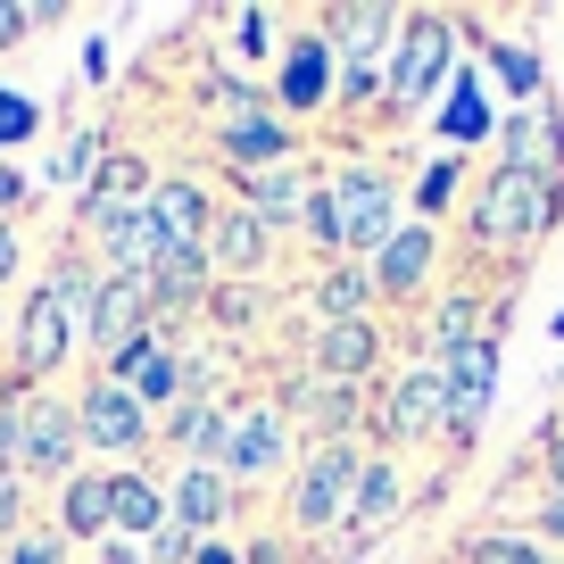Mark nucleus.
<instances>
[{"mask_svg": "<svg viewBox=\"0 0 564 564\" xmlns=\"http://www.w3.org/2000/svg\"><path fill=\"white\" fill-rule=\"evenodd\" d=\"M474 225H481L490 249H523L540 225H556V175H514V166H498Z\"/></svg>", "mask_w": 564, "mask_h": 564, "instance_id": "nucleus-1", "label": "nucleus"}, {"mask_svg": "<svg viewBox=\"0 0 564 564\" xmlns=\"http://www.w3.org/2000/svg\"><path fill=\"white\" fill-rule=\"evenodd\" d=\"M490 390H498V349H490V340H474V349L448 357V373H441V423H448V441H474V432H481Z\"/></svg>", "mask_w": 564, "mask_h": 564, "instance_id": "nucleus-2", "label": "nucleus"}, {"mask_svg": "<svg viewBox=\"0 0 564 564\" xmlns=\"http://www.w3.org/2000/svg\"><path fill=\"white\" fill-rule=\"evenodd\" d=\"M333 225H340V249H382L390 241V183L373 166H340L333 175Z\"/></svg>", "mask_w": 564, "mask_h": 564, "instance_id": "nucleus-3", "label": "nucleus"}, {"mask_svg": "<svg viewBox=\"0 0 564 564\" xmlns=\"http://www.w3.org/2000/svg\"><path fill=\"white\" fill-rule=\"evenodd\" d=\"M9 448H18L34 474H67V457H75V406L18 399V406H9Z\"/></svg>", "mask_w": 564, "mask_h": 564, "instance_id": "nucleus-4", "label": "nucleus"}, {"mask_svg": "<svg viewBox=\"0 0 564 564\" xmlns=\"http://www.w3.org/2000/svg\"><path fill=\"white\" fill-rule=\"evenodd\" d=\"M357 474H366V465H357V448L333 441V448H324V457L300 474V498H291V514H300L307 531L340 523V514H349V498H357Z\"/></svg>", "mask_w": 564, "mask_h": 564, "instance_id": "nucleus-5", "label": "nucleus"}, {"mask_svg": "<svg viewBox=\"0 0 564 564\" xmlns=\"http://www.w3.org/2000/svg\"><path fill=\"white\" fill-rule=\"evenodd\" d=\"M75 441H91V448H141L150 441V415H141V399L133 390H117V382H91L84 390V406H75Z\"/></svg>", "mask_w": 564, "mask_h": 564, "instance_id": "nucleus-6", "label": "nucleus"}, {"mask_svg": "<svg viewBox=\"0 0 564 564\" xmlns=\"http://www.w3.org/2000/svg\"><path fill=\"white\" fill-rule=\"evenodd\" d=\"M441 67H448V25L441 18H415V25H406V42H399V67H390V108H415Z\"/></svg>", "mask_w": 564, "mask_h": 564, "instance_id": "nucleus-7", "label": "nucleus"}, {"mask_svg": "<svg viewBox=\"0 0 564 564\" xmlns=\"http://www.w3.org/2000/svg\"><path fill=\"white\" fill-rule=\"evenodd\" d=\"M216 448H225V465L241 481H258L265 465L282 457V423L265 415V406H249V415H225V432H216Z\"/></svg>", "mask_w": 564, "mask_h": 564, "instance_id": "nucleus-8", "label": "nucleus"}, {"mask_svg": "<svg viewBox=\"0 0 564 564\" xmlns=\"http://www.w3.org/2000/svg\"><path fill=\"white\" fill-rule=\"evenodd\" d=\"M556 159H564L556 108H523V117L507 124V166H514V175H556Z\"/></svg>", "mask_w": 564, "mask_h": 564, "instance_id": "nucleus-9", "label": "nucleus"}, {"mask_svg": "<svg viewBox=\"0 0 564 564\" xmlns=\"http://www.w3.org/2000/svg\"><path fill=\"white\" fill-rule=\"evenodd\" d=\"M432 274V225H406V232H390L382 249H373V291H415V282Z\"/></svg>", "mask_w": 564, "mask_h": 564, "instance_id": "nucleus-10", "label": "nucleus"}, {"mask_svg": "<svg viewBox=\"0 0 564 564\" xmlns=\"http://www.w3.org/2000/svg\"><path fill=\"white\" fill-rule=\"evenodd\" d=\"M108 258H117L124 282H150V265L166 258V241H159V225H150V208H117V216H108Z\"/></svg>", "mask_w": 564, "mask_h": 564, "instance_id": "nucleus-11", "label": "nucleus"}, {"mask_svg": "<svg viewBox=\"0 0 564 564\" xmlns=\"http://www.w3.org/2000/svg\"><path fill=\"white\" fill-rule=\"evenodd\" d=\"M373 357H382V340H373L366 316H357V324H324V333H316V373H324V382H357Z\"/></svg>", "mask_w": 564, "mask_h": 564, "instance_id": "nucleus-12", "label": "nucleus"}, {"mask_svg": "<svg viewBox=\"0 0 564 564\" xmlns=\"http://www.w3.org/2000/svg\"><path fill=\"white\" fill-rule=\"evenodd\" d=\"M150 225H159L166 249H199V232H208V199H199L192 183H159V192H150Z\"/></svg>", "mask_w": 564, "mask_h": 564, "instance_id": "nucleus-13", "label": "nucleus"}, {"mask_svg": "<svg viewBox=\"0 0 564 564\" xmlns=\"http://www.w3.org/2000/svg\"><path fill=\"white\" fill-rule=\"evenodd\" d=\"M432 423H441V366H415V373H399V390H390V432L415 441Z\"/></svg>", "mask_w": 564, "mask_h": 564, "instance_id": "nucleus-14", "label": "nucleus"}, {"mask_svg": "<svg viewBox=\"0 0 564 564\" xmlns=\"http://www.w3.org/2000/svg\"><path fill=\"white\" fill-rule=\"evenodd\" d=\"M324 91H333V42L307 34L291 42V67H282V108H316Z\"/></svg>", "mask_w": 564, "mask_h": 564, "instance_id": "nucleus-15", "label": "nucleus"}, {"mask_svg": "<svg viewBox=\"0 0 564 564\" xmlns=\"http://www.w3.org/2000/svg\"><path fill=\"white\" fill-rule=\"evenodd\" d=\"M141 291H150V282H100V300H91V340H100L108 357L124 349V340H133V316H141Z\"/></svg>", "mask_w": 564, "mask_h": 564, "instance_id": "nucleus-16", "label": "nucleus"}, {"mask_svg": "<svg viewBox=\"0 0 564 564\" xmlns=\"http://www.w3.org/2000/svg\"><path fill=\"white\" fill-rule=\"evenodd\" d=\"M241 192H249V216H307V183L291 175V166H265V175H241Z\"/></svg>", "mask_w": 564, "mask_h": 564, "instance_id": "nucleus-17", "label": "nucleus"}, {"mask_svg": "<svg viewBox=\"0 0 564 564\" xmlns=\"http://www.w3.org/2000/svg\"><path fill=\"white\" fill-rule=\"evenodd\" d=\"M117 373H133V399H166V390L183 382V357H175V349H141V340H124V349H117Z\"/></svg>", "mask_w": 564, "mask_h": 564, "instance_id": "nucleus-18", "label": "nucleus"}, {"mask_svg": "<svg viewBox=\"0 0 564 564\" xmlns=\"http://www.w3.org/2000/svg\"><path fill=\"white\" fill-rule=\"evenodd\" d=\"M225 507H232V481H225V474H183V490H175L183 531H208V523H225Z\"/></svg>", "mask_w": 564, "mask_h": 564, "instance_id": "nucleus-19", "label": "nucleus"}, {"mask_svg": "<svg viewBox=\"0 0 564 564\" xmlns=\"http://www.w3.org/2000/svg\"><path fill=\"white\" fill-rule=\"evenodd\" d=\"M199 282H208V249H166V258L150 265V291H159L166 307L199 300Z\"/></svg>", "mask_w": 564, "mask_h": 564, "instance_id": "nucleus-20", "label": "nucleus"}, {"mask_svg": "<svg viewBox=\"0 0 564 564\" xmlns=\"http://www.w3.org/2000/svg\"><path fill=\"white\" fill-rule=\"evenodd\" d=\"M225 159L232 166H274L282 159V124L274 117H232L225 124Z\"/></svg>", "mask_w": 564, "mask_h": 564, "instance_id": "nucleus-21", "label": "nucleus"}, {"mask_svg": "<svg viewBox=\"0 0 564 564\" xmlns=\"http://www.w3.org/2000/svg\"><path fill=\"white\" fill-rule=\"evenodd\" d=\"M58 349H67V316H58L51 300H34V307H25V373L58 366Z\"/></svg>", "mask_w": 564, "mask_h": 564, "instance_id": "nucleus-22", "label": "nucleus"}, {"mask_svg": "<svg viewBox=\"0 0 564 564\" xmlns=\"http://www.w3.org/2000/svg\"><path fill=\"white\" fill-rule=\"evenodd\" d=\"M349 514H357V531L390 523V514H399V474H390V465H366V474H357V498H349Z\"/></svg>", "mask_w": 564, "mask_h": 564, "instance_id": "nucleus-23", "label": "nucleus"}, {"mask_svg": "<svg viewBox=\"0 0 564 564\" xmlns=\"http://www.w3.org/2000/svg\"><path fill=\"white\" fill-rule=\"evenodd\" d=\"M108 514H117V523H124V531H159V514H166V498H159V490H150V481H133V474H124V481H108Z\"/></svg>", "mask_w": 564, "mask_h": 564, "instance_id": "nucleus-24", "label": "nucleus"}, {"mask_svg": "<svg viewBox=\"0 0 564 564\" xmlns=\"http://www.w3.org/2000/svg\"><path fill=\"white\" fill-rule=\"evenodd\" d=\"M265 258V225L249 208H232L225 225H216V265H258Z\"/></svg>", "mask_w": 564, "mask_h": 564, "instance_id": "nucleus-25", "label": "nucleus"}, {"mask_svg": "<svg viewBox=\"0 0 564 564\" xmlns=\"http://www.w3.org/2000/svg\"><path fill=\"white\" fill-rule=\"evenodd\" d=\"M366 300H373L366 274H324V291H316V307H324L333 324H357V316H366Z\"/></svg>", "mask_w": 564, "mask_h": 564, "instance_id": "nucleus-26", "label": "nucleus"}, {"mask_svg": "<svg viewBox=\"0 0 564 564\" xmlns=\"http://www.w3.org/2000/svg\"><path fill=\"white\" fill-rule=\"evenodd\" d=\"M474 316H481V300H465V291H457V300H448L441 316H432V349H448V357H457V349H474Z\"/></svg>", "mask_w": 564, "mask_h": 564, "instance_id": "nucleus-27", "label": "nucleus"}, {"mask_svg": "<svg viewBox=\"0 0 564 564\" xmlns=\"http://www.w3.org/2000/svg\"><path fill=\"white\" fill-rule=\"evenodd\" d=\"M349 406H357L349 382H307V390H300V415L324 423V432H340V423H349Z\"/></svg>", "mask_w": 564, "mask_h": 564, "instance_id": "nucleus-28", "label": "nucleus"}, {"mask_svg": "<svg viewBox=\"0 0 564 564\" xmlns=\"http://www.w3.org/2000/svg\"><path fill=\"white\" fill-rule=\"evenodd\" d=\"M216 432H225L216 399H183L175 406V448H216Z\"/></svg>", "mask_w": 564, "mask_h": 564, "instance_id": "nucleus-29", "label": "nucleus"}, {"mask_svg": "<svg viewBox=\"0 0 564 564\" xmlns=\"http://www.w3.org/2000/svg\"><path fill=\"white\" fill-rule=\"evenodd\" d=\"M465 564H547L540 540H514V531H481L474 547H465Z\"/></svg>", "mask_w": 564, "mask_h": 564, "instance_id": "nucleus-30", "label": "nucleus"}, {"mask_svg": "<svg viewBox=\"0 0 564 564\" xmlns=\"http://www.w3.org/2000/svg\"><path fill=\"white\" fill-rule=\"evenodd\" d=\"M108 523V481H75L67 490V531H100Z\"/></svg>", "mask_w": 564, "mask_h": 564, "instance_id": "nucleus-31", "label": "nucleus"}, {"mask_svg": "<svg viewBox=\"0 0 564 564\" xmlns=\"http://www.w3.org/2000/svg\"><path fill=\"white\" fill-rule=\"evenodd\" d=\"M481 124H490V108H481V91L465 84V91H457V108H448V133H457V141H474Z\"/></svg>", "mask_w": 564, "mask_h": 564, "instance_id": "nucleus-32", "label": "nucleus"}, {"mask_svg": "<svg viewBox=\"0 0 564 564\" xmlns=\"http://www.w3.org/2000/svg\"><path fill=\"white\" fill-rule=\"evenodd\" d=\"M490 58H498V75H507L514 91H531V84H540V58H531V51H514V42H498Z\"/></svg>", "mask_w": 564, "mask_h": 564, "instance_id": "nucleus-33", "label": "nucleus"}, {"mask_svg": "<svg viewBox=\"0 0 564 564\" xmlns=\"http://www.w3.org/2000/svg\"><path fill=\"white\" fill-rule=\"evenodd\" d=\"M307 232H316L324 249H340V225H333V192H307V216H300Z\"/></svg>", "mask_w": 564, "mask_h": 564, "instance_id": "nucleus-34", "label": "nucleus"}, {"mask_svg": "<svg viewBox=\"0 0 564 564\" xmlns=\"http://www.w3.org/2000/svg\"><path fill=\"white\" fill-rule=\"evenodd\" d=\"M25 133H34V100L0 91V141H25Z\"/></svg>", "mask_w": 564, "mask_h": 564, "instance_id": "nucleus-35", "label": "nucleus"}, {"mask_svg": "<svg viewBox=\"0 0 564 564\" xmlns=\"http://www.w3.org/2000/svg\"><path fill=\"white\" fill-rule=\"evenodd\" d=\"M258 291H241V282H225V291H216V316H225V324H249V316H258Z\"/></svg>", "mask_w": 564, "mask_h": 564, "instance_id": "nucleus-36", "label": "nucleus"}, {"mask_svg": "<svg viewBox=\"0 0 564 564\" xmlns=\"http://www.w3.org/2000/svg\"><path fill=\"white\" fill-rule=\"evenodd\" d=\"M448 192H457V159H441V166H432V175H423V208H441Z\"/></svg>", "mask_w": 564, "mask_h": 564, "instance_id": "nucleus-37", "label": "nucleus"}, {"mask_svg": "<svg viewBox=\"0 0 564 564\" xmlns=\"http://www.w3.org/2000/svg\"><path fill=\"white\" fill-rule=\"evenodd\" d=\"M232 34H241V51H249V58L265 51V18H258V9H241V18H232Z\"/></svg>", "mask_w": 564, "mask_h": 564, "instance_id": "nucleus-38", "label": "nucleus"}, {"mask_svg": "<svg viewBox=\"0 0 564 564\" xmlns=\"http://www.w3.org/2000/svg\"><path fill=\"white\" fill-rule=\"evenodd\" d=\"M9 564H58V540H18V556Z\"/></svg>", "mask_w": 564, "mask_h": 564, "instance_id": "nucleus-39", "label": "nucleus"}, {"mask_svg": "<svg viewBox=\"0 0 564 564\" xmlns=\"http://www.w3.org/2000/svg\"><path fill=\"white\" fill-rule=\"evenodd\" d=\"M18 34H25V9H0V51H9Z\"/></svg>", "mask_w": 564, "mask_h": 564, "instance_id": "nucleus-40", "label": "nucleus"}, {"mask_svg": "<svg viewBox=\"0 0 564 564\" xmlns=\"http://www.w3.org/2000/svg\"><path fill=\"white\" fill-rule=\"evenodd\" d=\"M0 531H18V490L0 481Z\"/></svg>", "mask_w": 564, "mask_h": 564, "instance_id": "nucleus-41", "label": "nucleus"}, {"mask_svg": "<svg viewBox=\"0 0 564 564\" xmlns=\"http://www.w3.org/2000/svg\"><path fill=\"white\" fill-rule=\"evenodd\" d=\"M9 265H18V232L0 225V282H9Z\"/></svg>", "mask_w": 564, "mask_h": 564, "instance_id": "nucleus-42", "label": "nucleus"}, {"mask_svg": "<svg viewBox=\"0 0 564 564\" xmlns=\"http://www.w3.org/2000/svg\"><path fill=\"white\" fill-rule=\"evenodd\" d=\"M18 192H25V175H18V166H0V208H9Z\"/></svg>", "mask_w": 564, "mask_h": 564, "instance_id": "nucleus-43", "label": "nucleus"}, {"mask_svg": "<svg viewBox=\"0 0 564 564\" xmlns=\"http://www.w3.org/2000/svg\"><path fill=\"white\" fill-rule=\"evenodd\" d=\"M547 481H556V498H564V441L547 448Z\"/></svg>", "mask_w": 564, "mask_h": 564, "instance_id": "nucleus-44", "label": "nucleus"}, {"mask_svg": "<svg viewBox=\"0 0 564 564\" xmlns=\"http://www.w3.org/2000/svg\"><path fill=\"white\" fill-rule=\"evenodd\" d=\"M540 523H547V531L564 540V498H547V514H540Z\"/></svg>", "mask_w": 564, "mask_h": 564, "instance_id": "nucleus-45", "label": "nucleus"}, {"mask_svg": "<svg viewBox=\"0 0 564 564\" xmlns=\"http://www.w3.org/2000/svg\"><path fill=\"white\" fill-rule=\"evenodd\" d=\"M0 481H9V415H0Z\"/></svg>", "mask_w": 564, "mask_h": 564, "instance_id": "nucleus-46", "label": "nucleus"}, {"mask_svg": "<svg viewBox=\"0 0 564 564\" xmlns=\"http://www.w3.org/2000/svg\"><path fill=\"white\" fill-rule=\"evenodd\" d=\"M556 333H564V316H556Z\"/></svg>", "mask_w": 564, "mask_h": 564, "instance_id": "nucleus-47", "label": "nucleus"}, {"mask_svg": "<svg viewBox=\"0 0 564 564\" xmlns=\"http://www.w3.org/2000/svg\"><path fill=\"white\" fill-rule=\"evenodd\" d=\"M0 564H9V556H0Z\"/></svg>", "mask_w": 564, "mask_h": 564, "instance_id": "nucleus-48", "label": "nucleus"}]
</instances>
